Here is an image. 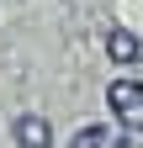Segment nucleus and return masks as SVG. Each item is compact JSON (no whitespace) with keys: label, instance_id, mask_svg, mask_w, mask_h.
Listing matches in <instances>:
<instances>
[{"label":"nucleus","instance_id":"nucleus-4","mask_svg":"<svg viewBox=\"0 0 143 148\" xmlns=\"http://www.w3.org/2000/svg\"><path fill=\"white\" fill-rule=\"evenodd\" d=\"M69 148H127V138L111 132V127H80Z\"/></svg>","mask_w":143,"mask_h":148},{"label":"nucleus","instance_id":"nucleus-3","mask_svg":"<svg viewBox=\"0 0 143 148\" xmlns=\"http://www.w3.org/2000/svg\"><path fill=\"white\" fill-rule=\"evenodd\" d=\"M106 53H111L117 64H143V42H138L133 32H122V27H117L111 37H106Z\"/></svg>","mask_w":143,"mask_h":148},{"label":"nucleus","instance_id":"nucleus-2","mask_svg":"<svg viewBox=\"0 0 143 148\" xmlns=\"http://www.w3.org/2000/svg\"><path fill=\"white\" fill-rule=\"evenodd\" d=\"M11 132H16V143H21V148H48V143H53V132H48L43 116H16Z\"/></svg>","mask_w":143,"mask_h":148},{"label":"nucleus","instance_id":"nucleus-1","mask_svg":"<svg viewBox=\"0 0 143 148\" xmlns=\"http://www.w3.org/2000/svg\"><path fill=\"white\" fill-rule=\"evenodd\" d=\"M106 101H111V111H117V122L127 127V132H138V127H143V90H138V85H127V79H117L111 90H106Z\"/></svg>","mask_w":143,"mask_h":148}]
</instances>
